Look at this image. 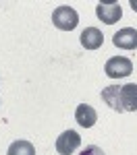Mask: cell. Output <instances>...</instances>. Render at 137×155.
<instances>
[{
    "mask_svg": "<svg viewBox=\"0 0 137 155\" xmlns=\"http://www.w3.org/2000/svg\"><path fill=\"white\" fill-rule=\"evenodd\" d=\"M75 120H77L79 126L91 128V126L98 122V112H96L91 106H87V104H79L77 110H75Z\"/></svg>",
    "mask_w": 137,
    "mask_h": 155,
    "instance_id": "cell-6",
    "label": "cell"
},
{
    "mask_svg": "<svg viewBox=\"0 0 137 155\" xmlns=\"http://www.w3.org/2000/svg\"><path fill=\"white\" fill-rule=\"evenodd\" d=\"M96 15H98V19L102 23L114 25V23H118V19L123 17V8H121L118 2H108V4H106V2H98Z\"/></svg>",
    "mask_w": 137,
    "mask_h": 155,
    "instance_id": "cell-3",
    "label": "cell"
},
{
    "mask_svg": "<svg viewBox=\"0 0 137 155\" xmlns=\"http://www.w3.org/2000/svg\"><path fill=\"white\" fill-rule=\"evenodd\" d=\"M81 145V137L77 134L75 130H64L56 139V151L58 155H73Z\"/></svg>",
    "mask_w": 137,
    "mask_h": 155,
    "instance_id": "cell-4",
    "label": "cell"
},
{
    "mask_svg": "<svg viewBox=\"0 0 137 155\" xmlns=\"http://www.w3.org/2000/svg\"><path fill=\"white\" fill-rule=\"evenodd\" d=\"M131 6H133V11H137V0H131Z\"/></svg>",
    "mask_w": 137,
    "mask_h": 155,
    "instance_id": "cell-12",
    "label": "cell"
},
{
    "mask_svg": "<svg viewBox=\"0 0 137 155\" xmlns=\"http://www.w3.org/2000/svg\"><path fill=\"white\" fill-rule=\"evenodd\" d=\"M102 99L114 112H125L123 104H121V85H108V87H104L102 89Z\"/></svg>",
    "mask_w": 137,
    "mask_h": 155,
    "instance_id": "cell-8",
    "label": "cell"
},
{
    "mask_svg": "<svg viewBox=\"0 0 137 155\" xmlns=\"http://www.w3.org/2000/svg\"><path fill=\"white\" fill-rule=\"evenodd\" d=\"M112 41H114L116 48H121V50H135L137 48V29H133V27L118 29L112 35Z\"/></svg>",
    "mask_w": 137,
    "mask_h": 155,
    "instance_id": "cell-5",
    "label": "cell"
},
{
    "mask_svg": "<svg viewBox=\"0 0 137 155\" xmlns=\"http://www.w3.org/2000/svg\"><path fill=\"white\" fill-rule=\"evenodd\" d=\"M121 104L125 112H137V85L127 83L121 87Z\"/></svg>",
    "mask_w": 137,
    "mask_h": 155,
    "instance_id": "cell-7",
    "label": "cell"
},
{
    "mask_svg": "<svg viewBox=\"0 0 137 155\" xmlns=\"http://www.w3.org/2000/svg\"><path fill=\"white\" fill-rule=\"evenodd\" d=\"M79 39H81V46L85 50H98L104 41V35L98 27H85V31L81 33Z\"/></svg>",
    "mask_w": 137,
    "mask_h": 155,
    "instance_id": "cell-9",
    "label": "cell"
},
{
    "mask_svg": "<svg viewBox=\"0 0 137 155\" xmlns=\"http://www.w3.org/2000/svg\"><path fill=\"white\" fill-rule=\"evenodd\" d=\"M52 23L56 29H60V31H73L77 23H79V15L75 11L73 6H67V4H62V6H56L54 12H52Z\"/></svg>",
    "mask_w": 137,
    "mask_h": 155,
    "instance_id": "cell-1",
    "label": "cell"
},
{
    "mask_svg": "<svg viewBox=\"0 0 137 155\" xmlns=\"http://www.w3.org/2000/svg\"><path fill=\"white\" fill-rule=\"evenodd\" d=\"M79 155H106V153L100 149L98 145H87V147H85V149H83Z\"/></svg>",
    "mask_w": 137,
    "mask_h": 155,
    "instance_id": "cell-11",
    "label": "cell"
},
{
    "mask_svg": "<svg viewBox=\"0 0 137 155\" xmlns=\"http://www.w3.org/2000/svg\"><path fill=\"white\" fill-rule=\"evenodd\" d=\"M6 155H36V147L29 141H15L9 147Z\"/></svg>",
    "mask_w": 137,
    "mask_h": 155,
    "instance_id": "cell-10",
    "label": "cell"
},
{
    "mask_svg": "<svg viewBox=\"0 0 137 155\" xmlns=\"http://www.w3.org/2000/svg\"><path fill=\"white\" fill-rule=\"evenodd\" d=\"M104 72L110 77V79H125L133 72V62L125 56H114L106 62L104 66Z\"/></svg>",
    "mask_w": 137,
    "mask_h": 155,
    "instance_id": "cell-2",
    "label": "cell"
}]
</instances>
